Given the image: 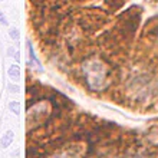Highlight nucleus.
Listing matches in <instances>:
<instances>
[{
	"instance_id": "nucleus-5",
	"label": "nucleus",
	"mask_w": 158,
	"mask_h": 158,
	"mask_svg": "<svg viewBox=\"0 0 158 158\" xmlns=\"http://www.w3.org/2000/svg\"><path fill=\"white\" fill-rule=\"evenodd\" d=\"M9 38L13 39V40H17V39L20 38V32H19V29H16V27H10V30H9Z\"/></svg>"
},
{
	"instance_id": "nucleus-7",
	"label": "nucleus",
	"mask_w": 158,
	"mask_h": 158,
	"mask_svg": "<svg viewBox=\"0 0 158 158\" xmlns=\"http://www.w3.org/2000/svg\"><path fill=\"white\" fill-rule=\"evenodd\" d=\"M19 89H20V88L17 86V85H10V83H9V92H12V94H19Z\"/></svg>"
},
{
	"instance_id": "nucleus-1",
	"label": "nucleus",
	"mask_w": 158,
	"mask_h": 158,
	"mask_svg": "<svg viewBox=\"0 0 158 158\" xmlns=\"http://www.w3.org/2000/svg\"><path fill=\"white\" fill-rule=\"evenodd\" d=\"M88 85L94 91H101L108 83V68L98 60H89L83 65Z\"/></svg>"
},
{
	"instance_id": "nucleus-2",
	"label": "nucleus",
	"mask_w": 158,
	"mask_h": 158,
	"mask_svg": "<svg viewBox=\"0 0 158 158\" xmlns=\"http://www.w3.org/2000/svg\"><path fill=\"white\" fill-rule=\"evenodd\" d=\"M7 75L9 78L12 79V81H19L20 79V68H19V65H12V66L7 69Z\"/></svg>"
},
{
	"instance_id": "nucleus-4",
	"label": "nucleus",
	"mask_w": 158,
	"mask_h": 158,
	"mask_svg": "<svg viewBox=\"0 0 158 158\" xmlns=\"http://www.w3.org/2000/svg\"><path fill=\"white\" fill-rule=\"evenodd\" d=\"M9 109H10L15 115H19V114H20V104H19L17 101H10V102H9Z\"/></svg>"
},
{
	"instance_id": "nucleus-8",
	"label": "nucleus",
	"mask_w": 158,
	"mask_h": 158,
	"mask_svg": "<svg viewBox=\"0 0 158 158\" xmlns=\"http://www.w3.org/2000/svg\"><path fill=\"white\" fill-rule=\"evenodd\" d=\"M13 58H15L16 62H19V60H20V52H15V56H13Z\"/></svg>"
},
{
	"instance_id": "nucleus-10",
	"label": "nucleus",
	"mask_w": 158,
	"mask_h": 158,
	"mask_svg": "<svg viewBox=\"0 0 158 158\" xmlns=\"http://www.w3.org/2000/svg\"><path fill=\"white\" fill-rule=\"evenodd\" d=\"M0 2H3V0H0Z\"/></svg>"
},
{
	"instance_id": "nucleus-9",
	"label": "nucleus",
	"mask_w": 158,
	"mask_h": 158,
	"mask_svg": "<svg viewBox=\"0 0 158 158\" xmlns=\"http://www.w3.org/2000/svg\"><path fill=\"white\" fill-rule=\"evenodd\" d=\"M7 55H9V56H15V49H13V48H9V49H7Z\"/></svg>"
},
{
	"instance_id": "nucleus-6",
	"label": "nucleus",
	"mask_w": 158,
	"mask_h": 158,
	"mask_svg": "<svg viewBox=\"0 0 158 158\" xmlns=\"http://www.w3.org/2000/svg\"><path fill=\"white\" fill-rule=\"evenodd\" d=\"M0 23H2V25H3V26H7V25H9L7 17L4 16V15H3V12H2V10H0Z\"/></svg>"
},
{
	"instance_id": "nucleus-3",
	"label": "nucleus",
	"mask_w": 158,
	"mask_h": 158,
	"mask_svg": "<svg viewBox=\"0 0 158 158\" xmlns=\"http://www.w3.org/2000/svg\"><path fill=\"white\" fill-rule=\"evenodd\" d=\"M13 138H15L13 132H12V131H7V132H6L3 137H2V139H0V145L3 147V148H7V147H10V144L13 142Z\"/></svg>"
}]
</instances>
